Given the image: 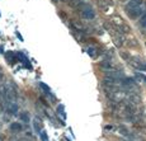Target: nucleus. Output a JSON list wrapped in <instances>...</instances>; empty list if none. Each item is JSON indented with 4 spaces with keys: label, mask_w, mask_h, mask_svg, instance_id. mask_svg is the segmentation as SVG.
Segmentation results:
<instances>
[{
    "label": "nucleus",
    "mask_w": 146,
    "mask_h": 141,
    "mask_svg": "<svg viewBox=\"0 0 146 141\" xmlns=\"http://www.w3.org/2000/svg\"><path fill=\"white\" fill-rule=\"evenodd\" d=\"M111 22H112V23H113L116 27H118V28L125 26V22H123L122 18H119V17H113V18L111 19Z\"/></svg>",
    "instance_id": "nucleus-4"
},
{
    "label": "nucleus",
    "mask_w": 146,
    "mask_h": 141,
    "mask_svg": "<svg viewBox=\"0 0 146 141\" xmlns=\"http://www.w3.org/2000/svg\"><path fill=\"white\" fill-rule=\"evenodd\" d=\"M38 85H40L41 88L43 89L46 93H48V94H50V93H51V89H50V86H48V85H46V84H44V83H40V84H38Z\"/></svg>",
    "instance_id": "nucleus-10"
},
{
    "label": "nucleus",
    "mask_w": 146,
    "mask_h": 141,
    "mask_svg": "<svg viewBox=\"0 0 146 141\" xmlns=\"http://www.w3.org/2000/svg\"><path fill=\"white\" fill-rule=\"evenodd\" d=\"M140 26L142 28H146V13L140 18Z\"/></svg>",
    "instance_id": "nucleus-9"
},
{
    "label": "nucleus",
    "mask_w": 146,
    "mask_h": 141,
    "mask_svg": "<svg viewBox=\"0 0 146 141\" xmlns=\"http://www.w3.org/2000/svg\"><path fill=\"white\" fill-rule=\"evenodd\" d=\"M127 15L130 17L131 19H137V18H141L142 15L146 13V4L145 3H141V4L136 5L135 8H132V9L127 10Z\"/></svg>",
    "instance_id": "nucleus-1"
},
{
    "label": "nucleus",
    "mask_w": 146,
    "mask_h": 141,
    "mask_svg": "<svg viewBox=\"0 0 146 141\" xmlns=\"http://www.w3.org/2000/svg\"><path fill=\"white\" fill-rule=\"evenodd\" d=\"M86 52H88V55L90 56V57H95V56H97V50H95L94 47H88Z\"/></svg>",
    "instance_id": "nucleus-8"
},
{
    "label": "nucleus",
    "mask_w": 146,
    "mask_h": 141,
    "mask_svg": "<svg viewBox=\"0 0 146 141\" xmlns=\"http://www.w3.org/2000/svg\"><path fill=\"white\" fill-rule=\"evenodd\" d=\"M81 15H83L85 19H89V21H93L95 18V13H94L93 8H92L90 5H86V4H84L83 7H81Z\"/></svg>",
    "instance_id": "nucleus-2"
},
{
    "label": "nucleus",
    "mask_w": 146,
    "mask_h": 141,
    "mask_svg": "<svg viewBox=\"0 0 146 141\" xmlns=\"http://www.w3.org/2000/svg\"><path fill=\"white\" fill-rule=\"evenodd\" d=\"M0 17H1V13H0Z\"/></svg>",
    "instance_id": "nucleus-15"
},
{
    "label": "nucleus",
    "mask_w": 146,
    "mask_h": 141,
    "mask_svg": "<svg viewBox=\"0 0 146 141\" xmlns=\"http://www.w3.org/2000/svg\"><path fill=\"white\" fill-rule=\"evenodd\" d=\"M57 112H58V114L61 116V118H62V120H66V112H65L64 106H58L57 107Z\"/></svg>",
    "instance_id": "nucleus-6"
},
{
    "label": "nucleus",
    "mask_w": 146,
    "mask_h": 141,
    "mask_svg": "<svg viewBox=\"0 0 146 141\" xmlns=\"http://www.w3.org/2000/svg\"><path fill=\"white\" fill-rule=\"evenodd\" d=\"M18 116L22 121H24V122H28V121H29V114H28L27 112H21Z\"/></svg>",
    "instance_id": "nucleus-7"
},
{
    "label": "nucleus",
    "mask_w": 146,
    "mask_h": 141,
    "mask_svg": "<svg viewBox=\"0 0 146 141\" xmlns=\"http://www.w3.org/2000/svg\"><path fill=\"white\" fill-rule=\"evenodd\" d=\"M40 136H41V139L43 140V141H48V139H47V135H46V132H44V131H42V132H41Z\"/></svg>",
    "instance_id": "nucleus-11"
},
{
    "label": "nucleus",
    "mask_w": 146,
    "mask_h": 141,
    "mask_svg": "<svg viewBox=\"0 0 146 141\" xmlns=\"http://www.w3.org/2000/svg\"><path fill=\"white\" fill-rule=\"evenodd\" d=\"M22 130H23V126L18 122H14L10 125V131H13V132H21Z\"/></svg>",
    "instance_id": "nucleus-5"
},
{
    "label": "nucleus",
    "mask_w": 146,
    "mask_h": 141,
    "mask_svg": "<svg viewBox=\"0 0 146 141\" xmlns=\"http://www.w3.org/2000/svg\"><path fill=\"white\" fill-rule=\"evenodd\" d=\"M100 67H102L104 71H107V72H109V71H113V65H112V63L109 60H106V61H102L100 63Z\"/></svg>",
    "instance_id": "nucleus-3"
},
{
    "label": "nucleus",
    "mask_w": 146,
    "mask_h": 141,
    "mask_svg": "<svg viewBox=\"0 0 146 141\" xmlns=\"http://www.w3.org/2000/svg\"><path fill=\"white\" fill-rule=\"evenodd\" d=\"M98 1H102V0H98Z\"/></svg>",
    "instance_id": "nucleus-14"
},
{
    "label": "nucleus",
    "mask_w": 146,
    "mask_h": 141,
    "mask_svg": "<svg viewBox=\"0 0 146 141\" xmlns=\"http://www.w3.org/2000/svg\"><path fill=\"white\" fill-rule=\"evenodd\" d=\"M128 1H135V3H142V0H128Z\"/></svg>",
    "instance_id": "nucleus-13"
},
{
    "label": "nucleus",
    "mask_w": 146,
    "mask_h": 141,
    "mask_svg": "<svg viewBox=\"0 0 146 141\" xmlns=\"http://www.w3.org/2000/svg\"><path fill=\"white\" fill-rule=\"evenodd\" d=\"M14 56H15V55H14L13 52H8V53H7V59H9V61L14 60Z\"/></svg>",
    "instance_id": "nucleus-12"
}]
</instances>
